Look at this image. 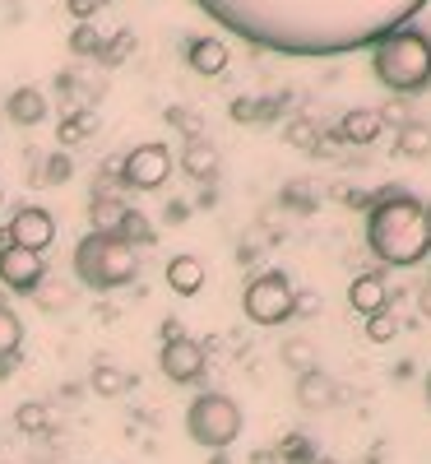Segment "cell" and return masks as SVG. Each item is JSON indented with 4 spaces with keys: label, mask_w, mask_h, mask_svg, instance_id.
<instances>
[{
    "label": "cell",
    "mask_w": 431,
    "mask_h": 464,
    "mask_svg": "<svg viewBox=\"0 0 431 464\" xmlns=\"http://www.w3.org/2000/svg\"><path fill=\"white\" fill-rule=\"evenodd\" d=\"M348 306L358 316H376V312H389V288H385V275H376V269H367V275H358L348 284Z\"/></svg>",
    "instance_id": "11"
},
{
    "label": "cell",
    "mask_w": 431,
    "mask_h": 464,
    "mask_svg": "<svg viewBox=\"0 0 431 464\" xmlns=\"http://www.w3.org/2000/svg\"><path fill=\"white\" fill-rule=\"evenodd\" d=\"M14 367H19V358H0V381H5V376H10Z\"/></svg>",
    "instance_id": "40"
},
{
    "label": "cell",
    "mask_w": 431,
    "mask_h": 464,
    "mask_svg": "<svg viewBox=\"0 0 431 464\" xmlns=\"http://www.w3.org/2000/svg\"><path fill=\"white\" fill-rule=\"evenodd\" d=\"M47 111H52L47 93H43V89H33V84H19V89L5 98V116H10L14 126H43V121H47Z\"/></svg>",
    "instance_id": "13"
},
{
    "label": "cell",
    "mask_w": 431,
    "mask_h": 464,
    "mask_svg": "<svg viewBox=\"0 0 431 464\" xmlns=\"http://www.w3.org/2000/svg\"><path fill=\"white\" fill-rule=\"evenodd\" d=\"M367 246L380 265H395V269L426 260V251H431L426 205L417 196H408L404 186H385L367 209Z\"/></svg>",
    "instance_id": "2"
},
{
    "label": "cell",
    "mask_w": 431,
    "mask_h": 464,
    "mask_svg": "<svg viewBox=\"0 0 431 464\" xmlns=\"http://www.w3.org/2000/svg\"><path fill=\"white\" fill-rule=\"evenodd\" d=\"M126 200L116 196V190H93V200H89V227L93 232H116L121 227V218H126Z\"/></svg>",
    "instance_id": "17"
},
{
    "label": "cell",
    "mask_w": 431,
    "mask_h": 464,
    "mask_svg": "<svg viewBox=\"0 0 431 464\" xmlns=\"http://www.w3.org/2000/svg\"><path fill=\"white\" fill-rule=\"evenodd\" d=\"M426 153H431V126L408 121L395 140V159H426Z\"/></svg>",
    "instance_id": "21"
},
{
    "label": "cell",
    "mask_w": 431,
    "mask_h": 464,
    "mask_svg": "<svg viewBox=\"0 0 431 464\" xmlns=\"http://www.w3.org/2000/svg\"><path fill=\"white\" fill-rule=\"evenodd\" d=\"M14 422H19V432H28V437H43V432L52 428V409H47V404H37V400H28V404H19Z\"/></svg>",
    "instance_id": "25"
},
{
    "label": "cell",
    "mask_w": 431,
    "mask_h": 464,
    "mask_svg": "<svg viewBox=\"0 0 431 464\" xmlns=\"http://www.w3.org/2000/svg\"><path fill=\"white\" fill-rule=\"evenodd\" d=\"M130 56H135V33H130V28H121V33L111 37V43L102 37V52H98L102 65H121V61H130Z\"/></svg>",
    "instance_id": "26"
},
{
    "label": "cell",
    "mask_w": 431,
    "mask_h": 464,
    "mask_svg": "<svg viewBox=\"0 0 431 464\" xmlns=\"http://www.w3.org/2000/svg\"><path fill=\"white\" fill-rule=\"evenodd\" d=\"M251 47L283 56H348L404 28L426 0H195Z\"/></svg>",
    "instance_id": "1"
},
{
    "label": "cell",
    "mask_w": 431,
    "mask_h": 464,
    "mask_svg": "<svg viewBox=\"0 0 431 464\" xmlns=\"http://www.w3.org/2000/svg\"><path fill=\"white\" fill-rule=\"evenodd\" d=\"M426 43H431V33H426Z\"/></svg>",
    "instance_id": "45"
},
{
    "label": "cell",
    "mask_w": 431,
    "mask_h": 464,
    "mask_svg": "<svg viewBox=\"0 0 431 464\" xmlns=\"http://www.w3.org/2000/svg\"><path fill=\"white\" fill-rule=\"evenodd\" d=\"M334 395H339V391H334V381H330L325 372L311 367V372L297 376V404H302V409H330Z\"/></svg>",
    "instance_id": "18"
},
{
    "label": "cell",
    "mask_w": 431,
    "mask_h": 464,
    "mask_svg": "<svg viewBox=\"0 0 431 464\" xmlns=\"http://www.w3.org/2000/svg\"><path fill=\"white\" fill-rule=\"evenodd\" d=\"M371 74L395 93V98H413L431 84V43L417 28H389L385 37L371 43Z\"/></svg>",
    "instance_id": "3"
},
{
    "label": "cell",
    "mask_w": 431,
    "mask_h": 464,
    "mask_svg": "<svg viewBox=\"0 0 431 464\" xmlns=\"http://www.w3.org/2000/svg\"><path fill=\"white\" fill-rule=\"evenodd\" d=\"M426 232H431V205H426Z\"/></svg>",
    "instance_id": "43"
},
{
    "label": "cell",
    "mask_w": 431,
    "mask_h": 464,
    "mask_svg": "<svg viewBox=\"0 0 431 464\" xmlns=\"http://www.w3.org/2000/svg\"><path fill=\"white\" fill-rule=\"evenodd\" d=\"M417 306H422V316H426V321H431V284H426V288H422V293H417Z\"/></svg>",
    "instance_id": "38"
},
{
    "label": "cell",
    "mask_w": 431,
    "mask_h": 464,
    "mask_svg": "<svg viewBox=\"0 0 431 464\" xmlns=\"http://www.w3.org/2000/svg\"><path fill=\"white\" fill-rule=\"evenodd\" d=\"M279 455H283V464H311V459H316V450H311V441H302V437H288Z\"/></svg>",
    "instance_id": "32"
},
{
    "label": "cell",
    "mask_w": 431,
    "mask_h": 464,
    "mask_svg": "<svg viewBox=\"0 0 431 464\" xmlns=\"http://www.w3.org/2000/svg\"><path fill=\"white\" fill-rule=\"evenodd\" d=\"M395 334H399L395 312H376V316H367V339H371V343H389Z\"/></svg>",
    "instance_id": "29"
},
{
    "label": "cell",
    "mask_w": 431,
    "mask_h": 464,
    "mask_svg": "<svg viewBox=\"0 0 431 464\" xmlns=\"http://www.w3.org/2000/svg\"><path fill=\"white\" fill-rule=\"evenodd\" d=\"M316 312H321V293H311V288L292 293V316H316Z\"/></svg>",
    "instance_id": "33"
},
{
    "label": "cell",
    "mask_w": 431,
    "mask_h": 464,
    "mask_svg": "<svg viewBox=\"0 0 431 464\" xmlns=\"http://www.w3.org/2000/svg\"><path fill=\"white\" fill-rule=\"evenodd\" d=\"M292 284L283 269H264V275H255L242 293V306H246V316L255 325H283L292 316Z\"/></svg>",
    "instance_id": "6"
},
{
    "label": "cell",
    "mask_w": 431,
    "mask_h": 464,
    "mask_svg": "<svg viewBox=\"0 0 431 464\" xmlns=\"http://www.w3.org/2000/svg\"><path fill=\"white\" fill-rule=\"evenodd\" d=\"M186 432H190L195 446H205V450H227L232 441L242 437V409H237V400H227L218 391H205L200 400L186 409Z\"/></svg>",
    "instance_id": "5"
},
{
    "label": "cell",
    "mask_w": 431,
    "mask_h": 464,
    "mask_svg": "<svg viewBox=\"0 0 431 464\" xmlns=\"http://www.w3.org/2000/svg\"><path fill=\"white\" fill-rule=\"evenodd\" d=\"M283 362L297 367V372H311V367H316V358H311V348H306L302 339H288V343H283Z\"/></svg>",
    "instance_id": "30"
},
{
    "label": "cell",
    "mask_w": 431,
    "mask_h": 464,
    "mask_svg": "<svg viewBox=\"0 0 431 464\" xmlns=\"http://www.w3.org/2000/svg\"><path fill=\"white\" fill-rule=\"evenodd\" d=\"M172 168H177V159H172L168 144H158V140L135 144L121 159V186H130V190H158V186H168Z\"/></svg>",
    "instance_id": "7"
},
{
    "label": "cell",
    "mask_w": 431,
    "mask_h": 464,
    "mask_svg": "<svg viewBox=\"0 0 431 464\" xmlns=\"http://www.w3.org/2000/svg\"><path fill=\"white\" fill-rule=\"evenodd\" d=\"M168 288L181 297H195L205 288V260L200 256H172L168 260Z\"/></svg>",
    "instance_id": "16"
},
{
    "label": "cell",
    "mask_w": 431,
    "mask_h": 464,
    "mask_svg": "<svg viewBox=\"0 0 431 464\" xmlns=\"http://www.w3.org/2000/svg\"><path fill=\"white\" fill-rule=\"evenodd\" d=\"M33 302L43 306V312H65V306L74 302V288H70L65 279H52V275H47L43 284L33 288Z\"/></svg>",
    "instance_id": "22"
},
{
    "label": "cell",
    "mask_w": 431,
    "mask_h": 464,
    "mask_svg": "<svg viewBox=\"0 0 431 464\" xmlns=\"http://www.w3.org/2000/svg\"><path fill=\"white\" fill-rule=\"evenodd\" d=\"M43 279H47L43 251H28V246H14V242L0 246V284L10 293H33Z\"/></svg>",
    "instance_id": "8"
},
{
    "label": "cell",
    "mask_w": 431,
    "mask_h": 464,
    "mask_svg": "<svg viewBox=\"0 0 431 464\" xmlns=\"http://www.w3.org/2000/svg\"><path fill=\"white\" fill-rule=\"evenodd\" d=\"M116 237H121V242H130V246H153V242H158V232H153L148 214H139V209H126L121 227H116Z\"/></svg>",
    "instance_id": "23"
},
{
    "label": "cell",
    "mask_w": 431,
    "mask_h": 464,
    "mask_svg": "<svg viewBox=\"0 0 431 464\" xmlns=\"http://www.w3.org/2000/svg\"><path fill=\"white\" fill-rule=\"evenodd\" d=\"M232 121L255 126V98H237V102H232Z\"/></svg>",
    "instance_id": "36"
},
{
    "label": "cell",
    "mask_w": 431,
    "mask_h": 464,
    "mask_svg": "<svg viewBox=\"0 0 431 464\" xmlns=\"http://www.w3.org/2000/svg\"><path fill=\"white\" fill-rule=\"evenodd\" d=\"M218 149L209 144V140H186L181 144V172L190 177V181H200V186H209L214 177H218Z\"/></svg>",
    "instance_id": "14"
},
{
    "label": "cell",
    "mask_w": 431,
    "mask_h": 464,
    "mask_svg": "<svg viewBox=\"0 0 431 464\" xmlns=\"http://www.w3.org/2000/svg\"><path fill=\"white\" fill-rule=\"evenodd\" d=\"M70 52H74V56H98V52H102V33H98L93 24H80V28L70 33Z\"/></svg>",
    "instance_id": "27"
},
{
    "label": "cell",
    "mask_w": 431,
    "mask_h": 464,
    "mask_svg": "<svg viewBox=\"0 0 431 464\" xmlns=\"http://www.w3.org/2000/svg\"><path fill=\"white\" fill-rule=\"evenodd\" d=\"M186 214H190V205H177V200H172V205H168V218H172V223H181V218H186Z\"/></svg>",
    "instance_id": "39"
},
{
    "label": "cell",
    "mask_w": 431,
    "mask_h": 464,
    "mask_svg": "<svg viewBox=\"0 0 431 464\" xmlns=\"http://www.w3.org/2000/svg\"><path fill=\"white\" fill-rule=\"evenodd\" d=\"M0 205H5V190H0Z\"/></svg>",
    "instance_id": "44"
},
{
    "label": "cell",
    "mask_w": 431,
    "mask_h": 464,
    "mask_svg": "<svg viewBox=\"0 0 431 464\" xmlns=\"http://www.w3.org/2000/svg\"><path fill=\"white\" fill-rule=\"evenodd\" d=\"M168 126H177L186 140H205V121L195 111H186V107H168Z\"/></svg>",
    "instance_id": "28"
},
{
    "label": "cell",
    "mask_w": 431,
    "mask_h": 464,
    "mask_svg": "<svg viewBox=\"0 0 431 464\" xmlns=\"http://www.w3.org/2000/svg\"><path fill=\"white\" fill-rule=\"evenodd\" d=\"M5 242L28 246V251H47V246L56 242V218H52L43 205H24V209H14V218L5 223Z\"/></svg>",
    "instance_id": "10"
},
{
    "label": "cell",
    "mask_w": 431,
    "mask_h": 464,
    "mask_svg": "<svg viewBox=\"0 0 431 464\" xmlns=\"http://www.w3.org/2000/svg\"><path fill=\"white\" fill-rule=\"evenodd\" d=\"M426 404H431V372H426Z\"/></svg>",
    "instance_id": "41"
},
{
    "label": "cell",
    "mask_w": 431,
    "mask_h": 464,
    "mask_svg": "<svg viewBox=\"0 0 431 464\" xmlns=\"http://www.w3.org/2000/svg\"><path fill=\"white\" fill-rule=\"evenodd\" d=\"M205 362H209L205 343H195L190 334H177V339H168V343H163V353H158V367H163V376H168V381H177V385H195V381L205 376Z\"/></svg>",
    "instance_id": "9"
},
{
    "label": "cell",
    "mask_w": 431,
    "mask_h": 464,
    "mask_svg": "<svg viewBox=\"0 0 431 464\" xmlns=\"http://www.w3.org/2000/svg\"><path fill=\"white\" fill-rule=\"evenodd\" d=\"M186 61H190V70H195V74H223V70H227V61H232V52H227L223 37H190Z\"/></svg>",
    "instance_id": "15"
},
{
    "label": "cell",
    "mask_w": 431,
    "mask_h": 464,
    "mask_svg": "<svg viewBox=\"0 0 431 464\" xmlns=\"http://www.w3.org/2000/svg\"><path fill=\"white\" fill-rule=\"evenodd\" d=\"M380 130H385V121H380L376 107H352V111H343V121L334 126V135H339L343 144H358V149L376 144Z\"/></svg>",
    "instance_id": "12"
},
{
    "label": "cell",
    "mask_w": 431,
    "mask_h": 464,
    "mask_svg": "<svg viewBox=\"0 0 431 464\" xmlns=\"http://www.w3.org/2000/svg\"><path fill=\"white\" fill-rule=\"evenodd\" d=\"M209 464H227V455H214V459H209Z\"/></svg>",
    "instance_id": "42"
},
{
    "label": "cell",
    "mask_w": 431,
    "mask_h": 464,
    "mask_svg": "<svg viewBox=\"0 0 431 464\" xmlns=\"http://www.w3.org/2000/svg\"><path fill=\"white\" fill-rule=\"evenodd\" d=\"M74 279L93 293H116L139 279V246L121 242L116 232H84L74 246Z\"/></svg>",
    "instance_id": "4"
},
{
    "label": "cell",
    "mask_w": 431,
    "mask_h": 464,
    "mask_svg": "<svg viewBox=\"0 0 431 464\" xmlns=\"http://www.w3.org/2000/svg\"><path fill=\"white\" fill-rule=\"evenodd\" d=\"M98 130V116H93V107H65V116H61V126H56V140H61V149H74L80 140H89Z\"/></svg>",
    "instance_id": "19"
},
{
    "label": "cell",
    "mask_w": 431,
    "mask_h": 464,
    "mask_svg": "<svg viewBox=\"0 0 431 464\" xmlns=\"http://www.w3.org/2000/svg\"><path fill=\"white\" fill-rule=\"evenodd\" d=\"M19 343H24V321L0 302V358H19Z\"/></svg>",
    "instance_id": "24"
},
{
    "label": "cell",
    "mask_w": 431,
    "mask_h": 464,
    "mask_svg": "<svg viewBox=\"0 0 431 464\" xmlns=\"http://www.w3.org/2000/svg\"><path fill=\"white\" fill-rule=\"evenodd\" d=\"M376 111H380V121H385V126H395V130H404V126L413 121V111H408V102H404V98L385 102V107H376Z\"/></svg>",
    "instance_id": "31"
},
{
    "label": "cell",
    "mask_w": 431,
    "mask_h": 464,
    "mask_svg": "<svg viewBox=\"0 0 431 464\" xmlns=\"http://www.w3.org/2000/svg\"><path fill=\"white\" fill-rule=\"evenodd\" d=\"M288 140L302 144V149H316L321 135H316V126H311V121H292V126H288Z\"/></svg>",
    "instance_id": "35"
},
{
    "label": "cell",
    "mask_w": 431,
    "mask_h": 464,
    "mask_svg": "<svg viewBox=\"0 0 431 464\" xmlns=\"http://www.w3.org/2000/svg\"><path fill=\"white\" fill-rule=\"evenodd\" d=\"M102 5H107V0H65V10L80 19V24H93V14H98Z\"/></svg>",
    "instance_id": "34"
},
{
    "label": "cell",
    "mask_w": 431,
    "mask_h": 464,
    "mask_svg": "<svg viewBox=\"0 0 431 464\" xmlns=\"http://www.w3.org/2000/svg\"><path fill=\"white\" fill-rule=\"evenodd\" d=\"M371 200L376 196H367V190H343V205H352V209H371Z\"/></svg>",
    "instance_id": "37"
},
{
    "label": "cell",
    "mask_w": 431,
    "mask_h": 464,
    "mask_svg": "<svg viewBox=\"0 0 431 464\" xmlns=\"http://www.w3.org/2000/svg\"><path fill=\"white\" fill-rule=\"evenodd\" d=\"M89 385H93V395L116 400V395H126L130 385H135V376H130L126 367H116V362H98V367H93V376H89Z\"/></svg>",
    "instance_id": "20"
}]
</instances>
